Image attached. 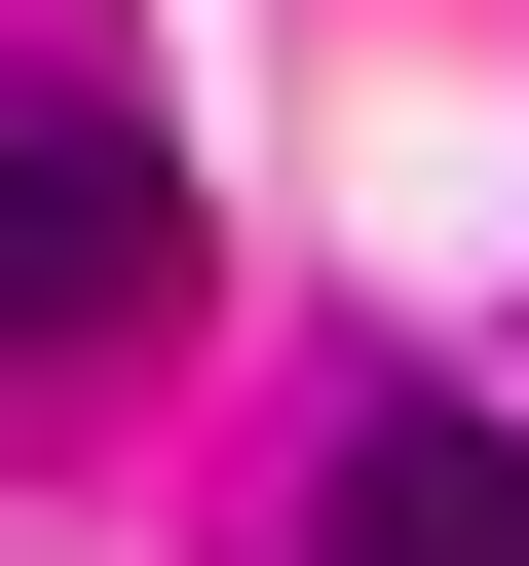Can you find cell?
Listing matches in <instances>:
<instances>
[{"label": "cell", "instance_id": "cell-2", "mask_svg": "<svg viewBox=\"0 0 529 566\" xmlns=\"http://www.w3.org/2000/svg\"><path fill=\"white\" fill-rule=\"evenodd\" d=\"M303 566H529V416L378 378V416H341V491H303Z\"/></svg>", "mask_w": 529, "mask_h": 566}, {"label": "cell", "instance_id": "cell-1", "mask_svg": "<svg viewBox=\"0 0 529 566\" xmlns=\"http://www.w3.org/2000/svg\"><path fill=\"white\" fill-rule=\"evenodd\" d=\"M152 303H189V151L76 114V76H0V378H114Z\"/></svg>", "mask_w": 529, "mask_h": 566}]
</instances>
